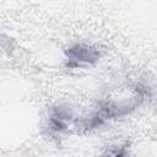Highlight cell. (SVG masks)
Here are the masks:
<instances>
[{
  "mask_svg": "<svg viewBox=\"0 0 157 157\" xmlns=\"http://www.w3.org/2000/svg\"><path fill=\"white\" fill-rule=\"evenodd\" d=\"M65 65L69 69H85L94 65L99 58L101 52L90 44L76 43L64 50Z\"/></svg>",
  "mask_w": 157,
  "mask_h": 157,
  "instance_id": "6da1fadb",
  "label": "cell"
},
{
  "mask_svg": "<svg viewBox=\"0 0 157 157\" xmlns=\"http://www.w3.org/2000/svg\"><path fill=\"white\" fill-rule=\"evenodd\" d=\"M78 119L74 108L69 104H58L50 109L48 118V129L53 134H61L66 131L75 120Z\"/></svg>",
  "mask_w": 157,
  "mask_h": 157,
  "instance_id": "7a4b0ae2",
  "label": "cell"
}]
</instances>
